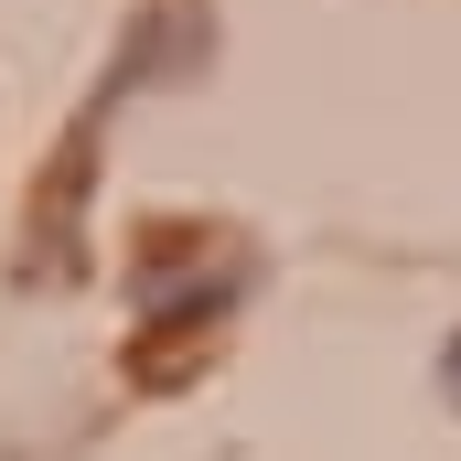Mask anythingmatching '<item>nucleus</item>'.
Segmentation results:
<instances>
[{
  "label": "nucleus",
  "instance_id": "f257e3e1",
  "mask_svg": "<svg viewBox=\"0 0 461 461\" xmlns=\"http://www.w3.org/2000/svg\"><path fill=\"white\" fill-rule=\"evenodd\" d=\"M440 397L461 408V333H451V354H440Z\"/></svg>",
  "mask_w": 461,
  "mask_h": 461
}]
</instances>
